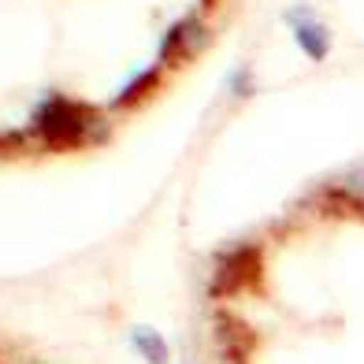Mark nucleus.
I'll return each mask as SVG.
<instances>
[{"label":"nucleus","mask_w":364,"mask_h":364,"mask_svg":"<svg viewBox=\"0 0 364 364\" xmlns=\"http://www.w3.org/2000/svg\"><path fill=\"white\" fill-rule=\"evenodd\" d=\"M201 41H205L201 26H197L193 19H186V23H178V26L168 30V38H164V48H160V60L168 63V60H175V56L197 53V45H201Z\"/></svg>","instance_id":"3"},{"label":"nucleus","mask_w":364,"mask_h":364,"mask_svg":"<svg viewBox=\"0 0 364 364\" xmlns=\"http://www.w3.org/2000/svg\"><path fill=\"white\" fill-rule=\"evenodd\" d=\"M90 127H93V115L82 105L63 101V97L45 101L34 115V130L48 145H78L90 138Z\"/></svg>","instance_id":"1"},{"label":"nucleus","mask_w":364,"mask_h":364,"mask_svg":"<svg viewBox=\"0 0 364 364\" xmlns=\"http://www.w3.org/2000/svg\"><path fill=\"white\" fill-rule=\"evenodd\" d=\"M260 272V257L257 250H238V253H223L216 260V275H212V290L216 294H235L242 287H250Z\"/></svg>","instance_id":"2"},{"label":"nucleus","mask_w":364,"mask_h":364,"mask_svg":"<svg viewBox=\"0 0 364 364\" xmlns=\"http://www.w3.org/2000/svg\"><path fill=\"white\" fill-rule=\"evenodd\" d=\"M130 342H134L138 357H145L149 364H168L171 353H168V342H164L153 327H134V335H130Z\"/></svg>","instance_id":"4"},{"label":"nucleus","mask_w":364,"mask_h":364,"mask_svg":"<svg viewBox=\"0 0 364 364\" xmlns=\"http://www.w3.org/2000/svg\"><path fill=\"white\" fill-rule=\"evenodd\" d=\"M156 82V71H141V75H134V82H130L127 90H119L115 93V105H130V101H138V97L149 90Z\"/></svg>","instance_id":"6"},{"label":"nucleus","mask_w":364,"mask_h":364,"mask_svg":"<svg viewBox=\"0 0 364 364\" xmlns=\"http://www.w3.org/2000/svg\"><path fill=\"white\" fill-rule=\"evenodd\" d=\"M216 338H220V346L223 350H250V335L242 331V323L235 320V316H220V323H216Z\"/></svg>","instance_id":"5"}]
</instances>
